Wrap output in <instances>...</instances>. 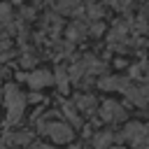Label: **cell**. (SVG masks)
I'll return each instance as SVG.
<instances>
[{"instance_id": "1", "label": "cell", "mask_w": 149, "mask_h": 149, "mask_svg": "<svg viewBox=\"0 0 149 149\" xmlns=\"http://www.w3.org/2000/svg\"><path fill=\"white\" fill-rule=\"evenodd\" d=\"M26 102H28V98L19 91V86H14V84H7V86H5L7 128H9V126H14V123H19V119H21V116H23V112H26Z\"/></svg>"}, {"instance_id": "2", "label": "cell", "mask_w": 149, "mask_h": 149, "mask_svg": "<svg viewBox=\"0 0 149 149\" xmlns=\"http://www.w3.org/2000/svg\"><path fill=\"white\" fill-rule=\"evenodd\" d=\"M44 135L54 142V144H68V142H72V137H74V128H72V123L70 121H61V119H49L47 121V126H44Z\"/></svg>"}, {"instance_id": "3", "label": "cell", "mask_w": 149, "mask_h": 149, "mask_svg": "<svg viewBox=\"0 0 149 149\" xmlns=\"http://www.w3.org/2000/svg\"><path fill=\"white\" fill-rule=\"evenodd\" d=\"M121 140L130 142L133 147H142V144H149V126H144L142 121H128L123 126V130L119 133Z\"/></svg>"}, {"instance_id": "4", "label": "cell", "mask_w": 149, "mask_h": 149, "mask_svg": "<svg viewBox=\"0 0 149 149\" xmlns=\"http://www.w3.org/2000/svg\"><path fill=\"white\" fill-rule=\"evenodd\" d=\"M100 119L107 121V123L123 121V119H126V107H123L121 102L107 98V100H102V105H100Z\"/></svg>"}, {"instance_id": "5", "label": "cell", "mask_w": 149, "mask_h": 149, "mask_svg": "<svg viewBox=\"0 0 149 149\" xmlns=\"http://www.w3.org/2000/svg\"><path fill=\"white\" fill-rule=\"evenodd\" d=\"M98 86H100L102 91H123V93H128V91L133 88L130 77H116V74H105V77H100Z\"/></svg>"}, {"instance_id": "6", "label": "cell", "mask_w": 149, "mask_h": 149, "mask_svg": "<svg viewBox=\"0 0 149 149\" xmlns=\"http://www.w3.org/2000/svg\"><path fill=\"white\" fill-rule=\"evenodd\" d=\"M26 81L30 84V88H42V86H49L54 84V74L49 70H33L30 74H26Z\"/></svg>"}, {"instance_id": "7", "label": "cell", "mask_w": 149, "mask_h": 149, "mask_svg": "<svg viewBox=\"0 0 149 149\" xmlns=\"http://www.w3.org/2000/svg\"><path fill=\"white\" fill-rule=\"evenodd\" d=\"M72 102L77 105L79 112H86V114H93L95 107H98V98H95L93 93H77Z\"/></svg>"}, {"instance_id": "8", "label": "cell", "mask_w": 149, "mask_h": 149, "mask_svg": "<svg viewBox=\"0 0 149 149\" xmlns=\"http://www.w3.org/2000/svg\"><path fill=\"white\" fill-rule=\"evenodd\" d=\"M30 140H33V133H28V130H23V133H14V130L7 128V133H5V149H9L12 144H14V147L28 144Z\"/></svg>"}, {"instance_id": "9", "label": "cell", "mask_w": 149, "mask_h": 149, "mask_svg": "<svg viewBox=\"0 0 149 149\" xmlns=\"http://www.w3.org/2000/svg\"><path fill=\"white\" fill-rule=\"evenodd\" d=\"M112 140H114L112 130H95L91 137V147L93 149H112Z\"/></svg>"}, {"instance_id": "10", "label": "cell", "mask_w": 149, "mask_h": 149, "mask_svg": "<svg viewBox=\"0 0 149 149\" xmlns=\"http://www.w3.org/2000/svg\"><path fill=\"white\" fill-rule=\"evenodd\" d=\"M61 109H63L65 119H68L74 128H79V126H81V119H79V114H77L79 109H77V105H74V102H63V105H61Z\"/></svg>"}, {"instance_id": "11", "label": "cell", "mask_w": 149, "mask_h": 149, "mask_svg": "<svg viewBox=\"0 0 149 149\" xmlns=\"http://www.w3.org/2000/svg\"><path fill=\"white\" fill-rule=\"evenodd\" d=\"M128 77H130V79H142V81H149V63H147V61H142V63L133 65Z\"/></svg>"}, {"instance_id": "12", "label": "cell", "mask_w": 149, "mask_h": 149, "mask_svg": "<svg viewBox=\"0 0 149 149\" xmlns=\"http://www.w3.org/2000/svg\"><path fill=\"white\" fill-rule=\"evenodd\" d=\"M54 79H56V84H58V88L63 91V93H68V81H72V77L63 70V68H58L56 70V74H54Z\"/></svg>"}, {"instance_id": "13", "label": "cell", "mask_w": 149, "mask_h": 149, "mask_svg": "<svg viewBox=\"0 0 149 149\" xmlns=\"http://www.w3.org/2000/svg\"><path fill=\"white\" fill-rule=\"evenodd\" d=\"M77 5H79V0H58L56 2L58 12H63V14H72L77 9Z\"/></svg>"}, {"instance_id": "14", "label": "cell", "mask_w": 149, "mask_h": 149, "mask_svg": "<svg viewBox=\"0 0 149 149\" xmlns=\"http://www.w3.org/2000/svg\"><path fill=\"white\" fill-rule=\"evenodd\" d=\"M84 33H86V26H84V23H72L70 30H68V37H70V40H81Z\"/></svg>"}, {"instance_id": "15", "label": "cell", "mask_w": 149, "mask_h": 149, "mask_svg": "<svg viewBox=\"0 0 149 149\" xmlns=\"http://www.w3.org/2000/svg\"><path fill=\"white\" fill-rule=\"evenodd\" d=\"M88 16L98 21V19L102 16V9H100V7H95V5H91V7H88Z\"/></svg>"}, {"instance_id": "16", "label": "cell", "mask_w": 149, "mask_h": 149, "mask_svg": "<svg viewBox=\"0 0 149 149\" xmlns=\"http://www.w3.org/2000/svg\"><path fill=\"white\" fill-rule=\"evenodd\" d=\"M33 149H56V147H51V144H33Z\"/></svg>"}, {"instance_id": "17", "label": "cell", "mask_w": 149, "mask_h": 149, "mask_svg": "<svg viewBox=\"0 0 149 149\" xmlns=\"http://www.w3.org/2000/svg\"><path fill=\"white\" fill-rule=\"evenodd\" d=\"M112 149H123V147H112Z\"/></svg>"}]
</instances>
